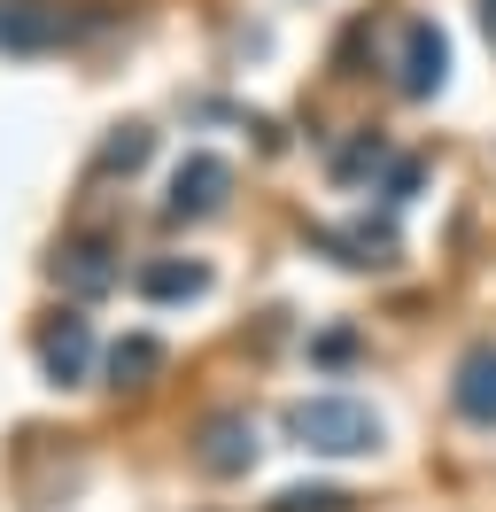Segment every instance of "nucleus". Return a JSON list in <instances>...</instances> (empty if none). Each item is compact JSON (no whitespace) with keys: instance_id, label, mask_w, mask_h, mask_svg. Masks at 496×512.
Returning a JSON list of instances; mask_svg holds the SVG:
<instances>
[{"instance_id":"20e7f679","label":"nucleus","mask_w":496,"mask_h":512,"mask_svg":"<svg viewBox=\"0 0 496 512\" xmlns=\"http://www.w3.org/2000/svg\"><path fill=\"white\" fill-rule=\"evenodd\" d=\"M225 194H233V163L210 156V148H194V156H179V171H171L163 218H217Z\"/></svg>"},{"instance_id":"1a4fd4ad","label":"nucleus","mask_w":496,"mask_h":512,"mask_svg":"<svg viewBox=\"0 0 496 512\" xmlns=\"http://www.w3.org/2000/svg\"><path fill=\"white\" fill-rule=\"evenodd\" d=\"M140 295L148 303H194V295H210V264L202 256H155V264H140Z\"/></svg>"},{"instance_id":"7ed1b4c3","label":"nucleus","mask_w":496,"mask_h":512,"mask_svg":"<svg viewBox=\"0 0 496 512\" xmlns=\"http://www.w3.org/2000/svg\"><path fill=\"white\" fill-rule=\"evenodd\" d=\"M442 86H450V39H442V24L411 16L396 32V94L403 101H434Z\"/></svg>"},{"instance_id":"9d476101","label":"nucleus","mask_w":496,"mask_h":512,"mask_svg":"<svg viewBox=\"0 0 496 512\" xmlns=\"http://www.w3.org/2000/svg\"><path fill=\"white\" fill-rule=\"evenodd\" d=\"M310 241H318V249H334L341 264H357V272H365V264H396V233H388V225H341V233H326V225H318V233H310Z\"/></svg>"},{"instance_id":"f03ea898","label":"nucleus","mask_w":496,"mask_h":512,"mask_svg":"<svg viewBox=\"0 0 496 512\" xmlns=\"http://www.w3.org/2000/svg\"><path fill=\"white\" fill-rule=\"evenodd\" d=\"M109 24L101 0H0V55H47Z\"/></svg>"},{"instance_id":"9b49d317","label":"nucleus","mask_w":496,"mask_h":512,"mask_svg":"<svg viewBox=\"0 0 496 512\" xmlns=\"http://www.w3.org/2000/svg\"><path fill=\"white\" fill-rule=\"evenodd\" d=\"M155 373H163V342L155 334H124L117 350H109V381L117 388H148Z\"/></svg>"},{"instance_id":"f3484780","label":"nucleus","mask_w":496,"mask_h":512,"mask_svg":"<svg viewBox=\"0 0 496 512\" xmlns=\"http://www.w3.org/2000/svg\"><path fill=\"white\" fill-rule=\"evenodd\" d=\"M481 24H489V39H496V0H481Z\"/></svg>"},{"instance_id":"0eeeda50","label":"nucleus","mask_w":496,"mask_h":512,"mask_svg":"<svg viewBox=\"0 0 496 512\" xmlns=\"http://www.w3.org/2000/svg\"><path fill=\"white\" fill-rule=\"evenodd\" d=\"M450 404H458L465 427H496V342H473V350L458 357Z\"/></svg>"},{"instance_id":"39448f33","label":"nucleus","mask_w":496,"mask_h":512,"mask_svg":"<svg viewBox=\"0 0 496 512\" xmlns=\"http://www.w3.org/2000/svg\"><path fill=\"white\" fill-rule=\"evenodd\" d=\"M86 365H93V326L78 311H55L39 326V373L55 388H70V381H86Z\"/></svg>"},{"instance_id":"4468645a","label":"nucleus","mask_w":496,"mask_h":512,"mask_svg":"<svg viewBox=\"0 0 496 512\" xmlns=\"http://www.w3.org/2000/svg\"><path fill=\"white\" fill-rule=\"evenodd\" d=\"M272 512H349V497H341V489H326V481H303V489H279Z\"/></svg>"},{"instance_id":"ddd939ff","label":"nucleus","mask_w":496,"mask_h":512,"mask_svg":"<svg viewBox=\"0 0 496 512\" xmlns=\"http://www.w3.org/2000/svg\"><path fill=\"white\" fill-rule=\"evenodd\" d=\"M155 156V132L148 125H124L109 148H101V171H140V163Z\"/></svg>"},{"instance_id":"f257e3e1","label":"nucleus","mask_w":496,"mask_h":512,"mask_svg":"<svg viewBox=\"0 0 496 512\" xmlns=\"http://www.w3.org/2000/svg\"><path fill=\"white\" fill-rule=\"evenodd\" d=\"M279 427L310 458H365V450H380V412L357 404V396H303V404L279 412Z\"/></svg>"},{"instance_id":"dca6fc26","label":"nucleus","mask_w":496,"mask_h":512,"mask_svg":"<svg viewBox=\"0 0 496 512\" xmlns=\"http://www.w3.org/2000/svg\"><path fill=\"white\" fill-rule=\"evenodd\" d=\"M310 357H318V365H349V357H357V334L334 326V334H318V342H310Z\"/></svg>"},{"instance_id":"f8f14e48","label":"nucleus","mask_w":496,"mask_h":512,"mask_svg":"<svg viewBox=\"0 0 496 512\" xmlns=\"http://www.w3.org/2000/svg\"><path fill=\"white\" fill-rule=\"evenodd\" d=\"M380 163H388V140H380V132H357V140L334 156V187H365Z\"/></svg>"},{"instance_id":"6e6552de","label":"nucleus","mask_w":496,"mask_h":512,"mask_svg":"<svg viewBox=\"0 0 496 512\" xmlns=\"http://www.w3.org/2000/svg\"><path fill=\"white\" fill-rule=\"evenodd\" d=\"M55 280L70 295H109L124 272H117V249H109V241H62L55 249Z\"/></svg>"},{"instance_id":"2eb2a0df","label":"nucleus","mask_w":496,"mask_h":512,"mask_svg":"<svg viewBox=\"0 0 496 512\" xmlns=\"http://www.w3.org/2000/svg\"><path fill=\"white\" fill-rule=\"evenodd\" d=\"M419 179H427V163H419V156H403V163H388V187H380V202H388V210H403V202H411V194H419Z\"/></svg>"},{"instance_id":"423d86ee","label":"nucleus","mask_w":496,"mask_h":512,"mask_svg":"<svg viewBox=\"0 0 496 512\" xmlns=\"http://www.w3.org/2000/svg\"><path fill=\"white\" fill-rule=\"evenodd\" d=\"M202 474H217V481H233V474H248L256 466V419L248 412H217L210 427H202Z\"/></svg>"}]
</instances>
